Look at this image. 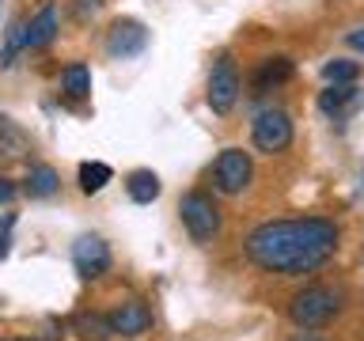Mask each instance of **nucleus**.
Here are the masks:
<instances>
[{
    "label": "nucleus",
    "instance_id": "obj_2",
    "mask_svg": "<svg viewBox=\"0 0 364 341\" xmlns=\"http://www.w3.org/2000/svg\"><path fill=\"white\" fill-rule=\"evenodd\" d=\"M338 311H341V292L330 288V284H307V288L296 292L292 303H289V318L300 330L326 326Z\"/></svg>",
    "mask_w": 364,
    "mask_h": 341
},
{
    "label": "nucleus",
    "instance_id": "obj_17",
    "mask_svg": "<svg viewBox=\"0 0 364 341\" xmlns=\"http://www.w3.org/2000/svg\"><path fill=\"white\" fill-rule=\"evenodd\" d=\"M76 178H80V190H84V193H99L114 178V170L107 163H99V159H87V163H80Z\"/></svg>",
    "mask_w": 364,
    "mask_h": 341
},
{
    "label": "nucleus",
    "instance_id": "obj_4",
    "mask_svg": "<svg viewBox=\"0 0 364 341\" xmlns=\"http://www.w3.org/2000/svg\"><path fill=\"white\" fill-rule=\"evenodd\" d=\"M239 91H243V80H239V65H235V57L232 53H220L213 61V72H209V107L213 114H232L235 110V102H239Z\"/></svg>",
    "mask_w": 364,
    "mask_h": 341
},
{
    "label": "nucleus",
    "instance_id": "obj_12",
    "mask_svg": "<svg viewBox=\"0 0 364 341\" xmlns=\"http://www.w3.org/2000/svg\"><path fill=\"white\" fill-rule=\"evenodd\" d=\"M61 190V175L50 167V163H38V167H31V175H27V182H23V193L27 197H53V193Z\"/></svg>",
    "mask_w": 364,
    "mask_h": 341
},
{
    "label": "nucleus",
    "instance_id": "obj_9",
    "mask_svg": "<svg viewBox=\"0 0 364 341\" xmlns=\"http://www.w3.org/2000/svg\"><path fill=\"white\" fill-rule=\"evenodd\" d=\"M110 330L122 337H141L152 330V307L144 300H125L110 311Z\"/></svg>",
    "mask_w": 364,
    "mask_h": 341
},
{
    "label": "nucleus",
    "instance_id": "obj_8",
    "mask_svg": "<svg viewBox=\"0 0 364 341\" xmlns=\"http://www.w3.org/2000/svg\"><path fill=\"white\" fill-rule=\"evenodd\" d=\"M73 266L84 281H95L110 269V247L99 235H80L73 243Z\"/></svg>",
    "mask_w": 364,
    "mask_h": 341
},
{
    "label": "nucleus",
    "instance_id": "obj_14",
    "mask_svg": "<svg viewBox=\"0 0 364 341\" xmlns=\"http://www.w3.org/2000/svg\"><path fill=\"white\" fill-rule=\"evenodd\" d=\"M292 72H296V65L289 61V57H266V61L258 65V72H255V87L269 91V87L284 84V80H292Z\"/></svg>",
    "mask_w": 364,
    "mask_h": 341
},
{
    "label": "nucleus",
    "instance_id": "obj_15",
    "mask_svg": "<svg viewBox=\"0 0 364 341\" xmlns=\"http://www.w3.org/2000/svg\"><path fill=\"white\" fill-rule=\"evenodd\" d=\"M0 152H4L8 159H23V156L31 152V136L23 133L19 121L0 118Z\"/></svg>",
    "mask_w": 364,
    "mask_h": 341
},
{
    "label": "nucleus",
    "instance_id": "obj_13",
    "mask_svg": "<svg viewBox=\"0 0 364 341\" xmlns=\"http://www.w3.org/2000/svg\"><path fill=\"white\" fill-rule=\"evenodd\" d=\"M125 193H129V201H136V205H152L159 193H164V186H159L156 170H133V175L125 178Z\"/></svg>",
    "mask_w": 364,
    "mask_h": 341
},
{
    "label": "nucleus",
    "instance_id": "obj_16",
    "mask_svg": "<svg viewBox=\"0 0 364 341\" xmlns=\"http://www.w3.org/2000/svg\"><path fill=\"white\" fill-rule=\"evenodd\" d=\"M61 87H65V95L68 99H87L91 95V68L87 65H68L65 72H61Z\"/></svg>",
    "mask_w": 364,
    "mask_h": 341
},
{
    "label": "nucleus",
    "instance_id": "obj_11",
    "mask_svg": "<svg viewBox=\"0 0 364 341\" xmlns=\"http://www.w3.org/2000/svg\"><path fill=\"white\" fill-rule=\"evenodd\" d=\"M357 102H360V91L353 84H330L323 95H318V110L330 114V118H346Z\"/></svg>",
    "mask_w": 364,
    "mask_h": 341
},
{
    "label": "nucleus",
    "instance_id": "obj_19",
    "mask_svg": "<svg viewBox=\"0 0 364 341\" xmlns=\"http://www.w3.org/2000/svg\"><path fill=\"white\" fill-rule=\"evenodd\" d=\"M19 50H27V23H23V19H16V23L8 27V42H4V53H0V68H11V65H16Z\"/></svg>",
    "mask_w": 364,
    "mask_h": 341
},
{
    "label": "nucleus",
    "instance_id": "obj_22",
    "mask_svg": "<svg viewBox=\"0 0 364 341\" xmlns=\"http://www.w3.org/2000/svg\"><path fill=\"white\" fill-rule=\"evenodd\" d=\"M11 197H16V182H11V178H4V175H0V205H8Z\"/></svg>",
    "mask_w": 364,
    "mask_h": 341
},
{
    "label": "nucleus",
    "instance_id": "obj_18",
    "mask_svg": "<svg viewBox=\"0 0 364 341\" xmlns=\"http://www.w3.org/2000/svg\"><path fill=\"white\" fill-rule=\"evenodd\" d=\"M73 326H76V334L84 337V341H107V337H114V330H110V315L102 318V315H76L73 318Z\"/></svg>",
    "mask_w": 364,
    "mask_h": 341
},
{
    "label": "nucleus",
    "instance_id": "obj_24",
    "mask_svg": "<svg viewBox=\"0 0 364 341\" xmlns=\"http://www.w3.org/2000/svg\"><path fill=\"white\" fill-rule=\"evenodd\" d=\"M349 45H353V50H364V27L349 34Z\"/></svg>",
    "mask_w": 364,
    "mask_h": 341
},
{
    "label": "nucleus",
    "instance_id": "obj_20",
    "mask_svg": "<svg viewBox=\"0 0 364 341\" xmlns=\"http://www.w3.org/2000/svg\"><path fill=\"white\" fill-rule=\"evenodd\" d=\"M323 76H326V84H353L360 76V65L346 61V57H334V61L323 65Z\"/></svg>",
    "mask_w": 364,
    "mask_h": 341
},
{
    "label": "nucleus",
    "instance_id": "obj_21",
    "mask_svg": "<svg viewBox=\"0 0 364 341\" xmlns=\"http://www.w3.org/2000/svg\"><path fill=\"white\" fill-rule=\"evenodd\" d=\"M102 4H107V0H76V19L80 23H87V19H95L99 16V11H102Z\"/></svg>",
    "mask_w": 364,
    "mask_h": 341
},
{
    "label": "nucleus",
    "instance_id": "obj_25",
    "mask_svg": "<svg viewBox=\"0 0 364 341\" xmlns=\"http://www.w3.org/2000/svg\"><path fill=\"white\" fill-rule=\"evenodd\" d=\"M0 341H34V337H0Z\"/></svg>",
    "mask_w": 364,
    "mask_h": 341
},
{
    "label": "nucleus",
    "instance_id": "obj_1",
    "mask_svg": "<svg viewBox=\"0 0 364 341\" xmlns=\"http://www.w3.org/2000/svg\"><path fill=\"white\" fill-rule=\"evenodd\" d=\"M247 258L266 273L281 277H304L326 266L338 250V224L323 216H304V220H269L258 224L247 235Z\"/></svg>",
    "mask_w": 364,
    "mask_h": 341
},
{
    "label": "nucleus",
    "instance_id": "obj_6",
    "mask_svg": "<svg viewBox=\"0 0 364 341\" xmlns=\"http://www.w3.org/2000/svg\"><path fill=\"white\" fill-rule=\"evenodd\" d=\"M250 141H255L258 152H266V156H277L284 152V148L292 144V118L284 110H262L255 125H250Z\"/></svg>",
    "mask_w": 364,
    "mask_h": 341
},
{
    "label": "nucleus",
    "instance_id": "obj_3",
    "mask_svg": "<svg viewBox=\"0 0 364 341\" xmlns=\"http://www.w3.org/2000/svg\"><path fill=\"white\" fill-rule=\"evenodd\" d=\"M178 216H182V227L190 232L193 243H213L216 235H220V205L213 201V193L205 190H190L186 197L178 201Z\"/></svg>",
    "mask_w": 364,
    "mask_h": 341
},
{
    "label": "nucleus",
    "instance_id": "obj_5",
    "mask_svg": "<svg viewBox=\"0 0 364 341\" xmlns=\"http://www.w3.org/2000/svg\"><path fill=\"white\" fill-rule=\"evenodd\" d=\"M250 178H255L250 152H243V148H224V152L216 156V163H213V182H216V190H220V193L235 197V193H243V190L250 186Z\"/></svg>",
    "mask_w": 364,
    "mask_h": 341
},
{
    "label": "nucleus",
    "instance_id": "obj_10",
    "mask_svg": "<svg viewBox=\"0 0 364 341\" xmlns=\"http://www.w3.org/2000/svg\"><path fill=\"white\" fill-rule=\"evenodd\" d=\"M57 31H61L57 4H53V0H42V8L34 11L31 23H27V50H46V45L57 38Z\"/></svg>",
    "mask_w": 364,
    "mask_h": 341
},
{
    "label": "nucleus",
    "instance_id": "obj_7",
    "mask_svg": "<svg viewBox=\"0 0 364 341\" xmlns=\"http://www.w3.org/2000/svg\"><path fill=\"white\" fill-rule=\"evenodd\" d=\"M148 45V27L141 19H114L107 31V53L118 57V61H129V57L144 53Z\"/></svg>",
    "mask_w": 364,
    "mask_h": 341
},
{
    "label": "nucleus",
    "instance_id": "obj_23",
    "mask_svg": "<svg viewBox=\"0 0 364 341\" xmlns=\"http://www.w3.org/2000/svg\"><path fill=\"white\" fill-rule=\"evenodd\" d=\"M8 232H11V216L4 220V232H0V258H8V243H11V239H8Z\"/></svg>",
    "mask_w": 364,
    "mask_h": 341
}]
</instances>
